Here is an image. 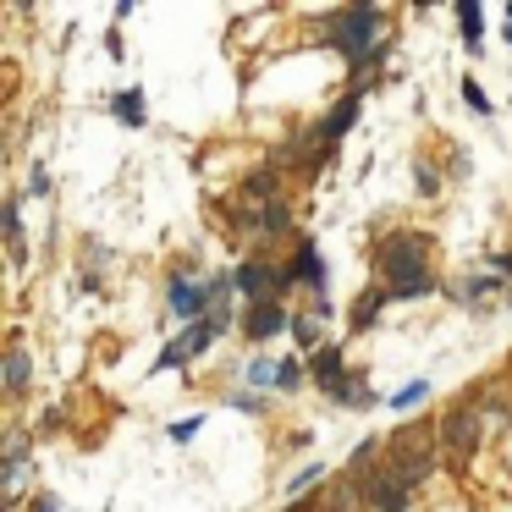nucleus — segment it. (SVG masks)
I'll list each match as a JSON object with an SVG mask.
<instances>
[{
  "mask_svg": "<svg viewBox=\"0 0 512 512\" xmlns=\"http://www.w3.org/2000/svg\"><path fill=\"white\" fill-rule=\"evenodd\" d=\"M320 45L336 50L353 72V89H375L380 67L391 61V34H386V6L358 0V6H336L320 17Z\"/></svg>",
  "mask_w": 512,
  "mask_h": 512,
  "instance_id": "f257e3e1",
  "label": "nucleus"
},
{
  "mask_svg": "<svg viewBox=\"0 0 512 512\" xmlns=\"http://www.w3.org/2000/svg\"><path fill=\"white\" fill-rule=\"evenodd\" d=\"M435 237L419 232V226H391L386 237L375 243L369 265H375V287H386L391 303H413V298H430L441 292L446 281L435 276Z\"/></svg>",
  "mask_w": 512,
  "mask_h": 512,
  "instance_id": "f03ea898",
  "label": "nucleus"
},
{
  "mask_svg": "<svg viewBox=\"0 0 512 512\" xmlns=\"http://www.w3.org/2000/svg\"><path fill=\"white\" fill-rule=\"evenodd\" d=\"M204 276H210V270H204L199 259H177V270H171V281H166V314L177 320V331L215 314V298H210V281H204Z\"/></svg>",
  "mask_w": 512,
  "mask_h": 512,
  "instance_id": "7ed1b4c3",
  "label": "nucleus"
},
{
  "mask_svg": "<svg viewBox=\"0 0 512 512\" xmlns=\"http://www.w3.org/2000/svg\"><path fill=\"white\" fill-rule=\"evenodd\" d=\"M435 435H441V452L452 457V463H468V457L485 446V402L479 397L452 402V408L441 413V424H435Z\"/></svg>",
  "mask_w": 512,
  "mask_h": 512,
  "instance_id": "20e7f679",
  "label": "nucleus"
},
{
  "mask_svg": "<svg viewBox=\"0 0 512 512\" xmlns=\"http://www.w3.org/2000/svg\"><path fill=\"white\" fill-rule=\"evenodd\" d=\"M353 479H358V490H364V507L369 512H408L413 496H419V485L402 479L397 468H386V463L364 468V474H353Z\"/></svg>",
  "mask_w": 512,
  "mask_h": 512,
  "instance_id": "39448f33",
  "label": "nucleus"
},
{
  "mask_svg": "<svg viewBox=\"0 0 512 512\" xmlns=\"http://www.w3.org/2000/svg\"><path fill=\"white\" fill-rule=\"evenodd\" d=\"M215 342H221V325H215V320L182 325V331L166 342V353H160L155 364H149V375H166V369H188V364H199V358L210 353Z\"/></svg>",
  "mask_w": 512,
  "mask_h": 512,
  "instance_id": "423d86ee",
  "label": "nucleus"
},
{
  "mask_svg": "<svg viewBox=\"0 0 512 512\" xmlns=\"http://www.w3.org/2000/svg\"><path fill=\"white\" fill-rule=\"evenodd\" d=\"M226 232L232 237H287L292 232V204H259V210H248V204H232L226 210Z\"/></svg>",
  "mask_w": 512,
  "mask_h": 512,
  "instance_id": "0eeeda50",
  "label": "nucleus"
},
{
  "mask_svg": "<svg viewBox=\"0 0 512 512\" xmlns=\"http://www.w3.org/2000/svg\"><path fill=\"white\" fill-rule=\"evenodd\" d=\"M287 276L298 281V287H309L314 298H331V265H325V254H320V237H314V232H303L298 243H292Z\"/></svg>",
  "mask_w": 512,
  "mask_h": 512,
  "instance_id": "6e6552de",
  "label": "nucleus"
},
{
  "mask_svg": "<svg viewBox=\"0 0 512 512\" xmlns=\"http://www.w3.org/2000/svg\"><path fill=\"white\" fill-rule=\"evenodd\" d=\"M507 292H512V281H501L496 270H485V265H479V270H463L457 281H446V298L463 303L468 314L490 309V298H507Z\"/></svg>",
  "mask_w": 512,
  "mask_h": 512,
  "instance_id": "1a4fd4ad",
  "label": "nucleus"
},
{
  "mask_svg": "<svg viewBox=\"0 0 512 512\" xmlns=\"http://www.w3.org/2000/svg\"><path fill=\"white\" fill-rule=\"evenodd\" d=\"M28 463H34V435L28 430H12V441H6V463H0V479H6V490H12V512L28 507Z\"/></svg>",
  "mask_w": 512,
  "mask_h": 512,
  "instance_id": "9d476101",
  "label": "nucleus"
},
{
  "mask_svg": "<svg viewBox=\"0 0 512 512\" xmlns=\"http://www.w3.org/2000/svg\"><path fill=\"white\" fill-rule=\"evenodd\" d=\"M281 331H292V309L281 298H259L243 309V342L248 347H265L270 336H281Z\"/></svg>",
  "mask_w": 512,
  "mask_h": 512,
  "instance_id": "9b49d317",
  "label": "nucleus"
},
{
  "mask_svg": "<svg viewBox=\"0 0 512 512\" xmlns=\"http://www.w3.org/2000/svg\"><path fill=\"white\" fill-rule=\"evenodd\" d=\"M303 364H309L314 391H325V397H336V391H342V380L353 375V369H347V347H342V342H325L320 353L303 358Z\"/></svg>",
  "mask_w": 512,
  "mask_h": 512,
  "instance_id": "f8f14e48",
  "label": "nucleus"
},
{
  "mask_svg": "<svg viewBox=\"0 0 512 512\" xmlns=\"http://www.w3.org/2000/svg\"><path fill=\"white\" fill-rule=\"evenodd\" d=\"M100 111L116 116V127H133L138 133V127H149V94L138 89V83H122V89H111L100 100Z\"/></svg>",
  "mask_w": 512,
  "mask_h": 512,
  "instance_id": "ddd939ff",
  "label": "nucleus"
},
{
  "mask_svg": "<svg viewBox=\"0 0 512 512\" xmlns=\"http://www.w3.org/2000/svg\"><path fill=\"white\" fill-rule=\"evenodd\" d=\"M281 177H287V171H281L276 160H265L259 171H248V177L237 182L232 204H248V210H259V204H281Z\"/></svg>",
  "mask_w": 512,
  "mask_h": 512,
  "instance_id": "4468645a",
  "label": "nucleus"
},
{
  "mask_svg": "<svg viewBox=\"0 0 512 512\" xmlns=\"http://www.w3.org/2000/svg\"><path fill=\"white\" fill-rule=\"evenodd\" d=\"M452 17H457V39H463V56L479 61L485 56V6L479 0H452Z\"/></svg>",
  "mask_w": 512,
  "mask_h": 512,
  "instance_id": "2eb2a0df",
  "label": "nucleus"
},
{
  "mask_svg": "<svg viewBox=\"0 0 512 512\" xmlns=\"http://www.w3.org/2000/svg\"><path fill=\"white\" fill-rule=\"evenodd\" d=\"M336 408H347V413H375V408H386V397H380L375 386H369V375L364 369H353V375L342 380V391H336Z\"/></svg>",
  "mask_w": 512,
  "mask_h": 512,
  "instance_id": "dca6fc26",
  "label": "nucleus"
},
{
  "mask_svg": "<svg viewBox=\"0 0 512 512\" xmlns=\"http://www.w3.org/2000/svg\"><path fill=\"white\" fill-rule=\"evenodd\" d=\"M23 188L6 193V210H0V232H6V248H12V265L23 270L28 265V243H23Z\"/></svg>",
  "mask_w": 512,
  "mask_h": 512,
  "instance_id": "f3484780",
  "label": "nucleus"
},
{
  "mask_svg": "<svg viewBox=\"0 0 512 512\" xmlns=\"http://www.w3.org/2000/svg\"><path fill=\"white\" fill-rule=\"evenodd\" d=\"M292 347H298V358H314L325 347V320L314 309L292 314Z\"/></svg>",
  "mask_w": 512,
  "mask_h": 512,
  "instance_id": "a211bd4d",
  "label": "nucleus"
},
{
  "mask_svg": "<svg viewBox=\"0 0 512 512\" xmlns=\"http://www.w3.org/2000/svg\"><path fill=\"white\" fill-rule=\"evenodd\" d=\"M386 287H364V292H358V298H353V309H347V320H353V331H369V325H375L380 320V309H386Z\"/></svg>",
  "mask_w": 512,
  "mask_h": 512,
  "instance_id": "6ab92c4d",
  "label": "nucleus"
},
{
  "mask_svg": "<svg viewBox=\"0 0 512 512\" xmlns=\"http://www.w3.org/2000/svg\"><path fill=\"white\" fill-rule=\"evenodd\" d=\"M430 375H413L408 380V386H397V391H391V397H386V408L391 413H413V408H424V402H430Z\"/></svg>",
  "mask_w": 512,
  "mask_h": 512,
  "instance_id": "aec40b11",
  "label": "nucleus"
},
{
  "mask_svg": "<svg viewBox=\"0 0 512 512\" xmlns=\"http://www.w3.org/2000/svg\"><path fill=\"white\" fill-rule=\"evenodd\" d=\"M28 380H34V358H28V347H6V391L23 397Z\"/></svg>",
  "mask_w": 512,
  "mask_h": 512,
  "instance_id": "412c9836",
  "label": "nucleus"
},
{
  "mask_svg": "<svg viewBox=\"0 0 512 512\" xmlns=\"http://www.w3.org/2000/svg\"><path fill=\"white\" fill-rule=\"evenodd\" d=\"M276 375H281V358H270V353H254V358L243 364V380H248L254 391H276Z\"/></svg>",
  "mask_w": 512,
  "mask_h": 512,
  "instance_id": "4be33fe9",
  "label": "nucleus"
},
{
  "mask_svg": "<svg viewBox=\"0 0 512 512\" xmlns=\"http://www.w3.org/2000/svg\"><path fill=\"white\" fill-rule=\"evenodd\" d=\"M226 408H232V413H248V419H265V408H270V391H254V386H243V391H226Z\"/></svg>",
  "mask_w": 512,
  "mask_h": 512,
  "instance_id": "5701e85b",
  "label": "nucleus"
},
{
  "mask_svg": "<svg viewBox=\"0 0 512 512\" xmlns=\"http://www.w3.org/2000/svg\"><path fill=\"white\" fill-rule=\"evenodd\" d=\"M303 380H309V364H303L298 353L281 358V375H276V391L281 397H292V391H303Z\"/></svg>",
  "mask_w": 512,
  "mask_h": 512,
  "instance_id": "b1692460",
  "label": "nucleus"
},
{
  "mask_svg": "<svg viewBox=\"0 0 512 512\" xmlns=\"http://www.w3.org/2000/svg\"><path fill=\"white\" fill-rule=\"evenodd\" d=\"M320 479H325V463H303L298 474L287 479V496L292 501H303V496H314V490H320Z\"/></svg>",
  "mask_w": 512,
  "mask_h": 512,
  "instance_id": "393cba45",
  "label": "nucleus"
},
{
  "mask_svg": "<svg viewBox=\"0 0 512 512\" xmlns=\"http://www.w3.org/2000/svg\"><path fill=\"white\" fill-rule=\"evenodd\" d=\"M457 94H463V105H468V111H474V116H485V122H490V116H496V105H490V94L479 89L474 78H457Z\"/></svg>",
  "mask_w": 512,
  "mask_h": 512,
  "instance_id": "a878e982",
  "label": "nucleus"
},
{
  "mask_svg": "<svg viewBox=\"0 0 512 512\" xmlns=\"http://www.w3.org/2000/svg\"><path fill=\"white\" fill-rule=\"evenodd\" d=\"M204 430V413H188V419H171L166 424V441L171 446H193V435Z\"/></svg>",
  "mask_w": 512,
  "mask_h": 512,
  "instance_id": "bb28decb",
  "label": "nucleus"
},
{
  "mask_svg": "<svg viewBox=\"0 0 512 512\" xmlns=\"http://www.w3.org/2000/svg\"><path fill=\"white\" fill-rule=\"evenodd\" d=\"M413 193H419V199H435V193H441V171H435L430 160H413Z\"/></svg>",
  "mask_w": 512,
  "mask_h": 512,
  "instance_id": "cd10ccee",
  "label": "nucleus"
},
{
  "mask_svg": "<svg viewBox=\"0 0 512 512\" xmlns=\"http://www.w3.org/2000/svg\"><path fill=\"white\" fill-rule=\"evenodd\" d=\"M50 193H56L50 171H45V166H34V171H28V182H23V199H50Z\"/></svg>",
  "mask_w": 512,
  "mask_h": 512,
  "instance_id": "c85d7f7f",
  "label": "nucleus"
},
{
  "mask_svg": "<svg viewBox=\"0 0 512 512\" xmlns=\"http://www.w3.org/2000/svg\"><path fill=\"white\" fill-rule=\"evenodd\" d=\"M105 265H111V248L94 243V237H83V270H94V276H100Z\"/></svg>",
  "mask_w": 512,
  "mask_h": 512,
  "instance_id": "c756f323",
  "label": "nucleus"
},
{
  "mask_svg": "<svg viewBox=\"0 0 512 512\" xmlns=\"http://www.w3.org/2000/svg\"><path fill=\"white\" fill-rule=\"evenodd\" d=\"M23 512H67V501L56 496V490H34V496H28V507Z\"/></svg>",
  "mask_w": 512,
  "mask_h": 512,
  "instance_id": "7c9ffc66",
  "label": "nucleus"
},
{
  "mask_svg": "<svg viewBox=\"0 0 512 512\" xmlns=\"http://www.w3.org/2000/svg\"><path fill=\"white\" fill-rule=\"evenodd\" d=\"M78 287L89 292V298H100V292H105V276H94V270H83V276H78Z\"/></svg>",
  "mask_w": 512,
  "mask_h": 512,
  "instance_id": "2f4dec72",
  "label": "nucleus"
},
{
  "mask_svg": "<svg viewBox=\"0 0 512 512\" xmlns=\"http://www.w3.org/2000/svg\"><path fill=\"white\" fill-rule=\"evenodd\" d=\"M105 56H111V61H122V56H127V45H122V34H116V28L105 34Z\"/></svg>",
  "mask_w": 512,
  "mask_h": 512,
  "instance_id": "473e14b6",
  "label": "nucleus"
},
{
  "mask_svg": "<svg viewBox=\"0 0 512 512\" xmlns=\"http://www.w3.org/2000/svg\"><path fill=\"white\" fill-rule=\"evenodd\" d=\"M287 512H325V496H303V501H292Z\"/></svg>",
  "mask_w": 512,
  "mask_h": 512,
  "instance_id": "72a5a7b5",
  "label": "nucleus"
},
{
  "mask_svg": "<svg viewBox=\"0 0 512 512\" xmlns=\"http://www.w3.org/2000/svg\"><path fill=\"white\" fill-rule=\"evenodd\" d=\"M309 309H314V314H320V320H336V303H331V298H314V303H309Z\"/></svg>",
  "mask_w": 512,
  "mask_h": 512,
  "instance_id": "f704fd0d",
  "label": "nucleus"
},
{
  "mask_svg": "<svg viewBox=\"0 0 512 512\" xmlns=\"http://www.w3.org/2000/svg\"><path fill=\"white\" fill-rule=\"evenodd\" d=\"M501 39H507V50H512V6H501Z\"/></svg>",
  "mask_w": 512,
  "mask_h": 512,
  "instance_id": "c9c22d12",
  "label": "nucleus"
},
{
  "mask_svg": "<svg viewBox=\"0 0 512 512\" xmlns=\"http://www.w3.org/2000/svg\"><path fill=\"white\" fill-rule=\"evenodd\" d=\"M507 309H512V292H507Z\"/></svg>",
  "mask_w": 512,
  "mask_h": 512,
  "instance_id": "e433bc0d",
  "label": "nucleus"
}]
</instances>
